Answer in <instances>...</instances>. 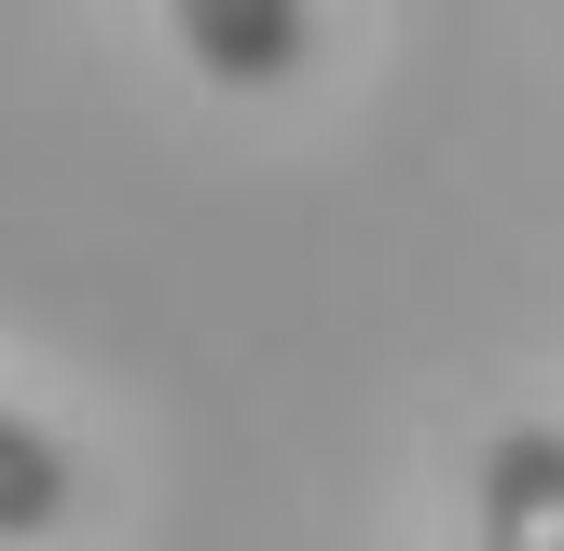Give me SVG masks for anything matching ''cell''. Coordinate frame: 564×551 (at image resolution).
Wrapping results in <instances>:
<instances>
[{
  "label": "cell",
  "instance_id": "cell-1",
  "mask_svg": "<svg viewBox=\"0 0 564 551\" xmlns=\"http://www.w3.org/2000/svg\"><path fill=\"white\" fill-rule=\"evenodd\" d=\"M165 14H180L193 69L235 83V97H262V83L303 69V0H165Z\"/></svg>",
  "mask_w": 564,
  "mask_h": 551
},
{
  "label": "cell",
  "instance_id": "cell-3",
  "mask_svg": "<svg viewBox=\"0 0 564 551\" xmlns=\"http://www.w3.org/2000/svg\"><path fill=\"white\" fill-rule=\"evenodd\" d=\"M42 523H69V455L0 413V538H42Z\"/></svg>",
  "mask_w": 564,
  "mask_h": 551
},
{
  "label": "cell",
  "instance_id": "cell-2",
  "mask_svg": "<svg viewBox=\"0 0 564 551\" xmlns=\"http://www.w3.org/2000/svg\"><path fill=\"white\" fill-rule=\"evenodd\" d=\"M482 551H564V428H496V455H482Z\"/></svg>",
  "mask_w": 564,
  "mask_h": 551
}]
</instances>
